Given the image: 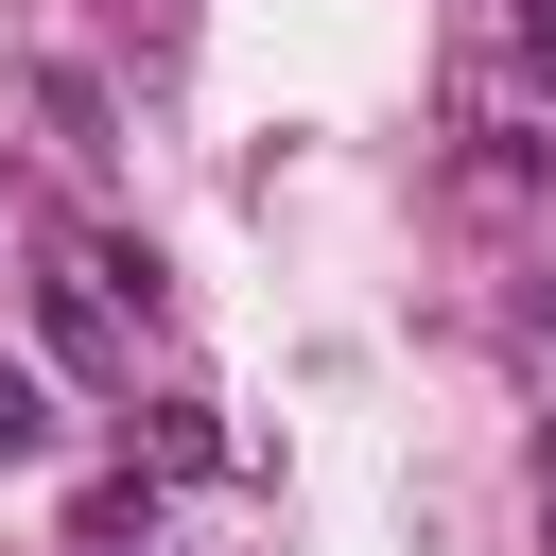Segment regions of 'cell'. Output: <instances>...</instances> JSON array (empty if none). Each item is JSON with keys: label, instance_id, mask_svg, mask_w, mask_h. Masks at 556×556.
Masks as SVG:
<instances>
[{"label": "cell", "instance_id": "1", "mask_svg": "<svg viewBox=\"0 0 556 556\" xmlns=\"http://www.w3.org/2000/svg\"><path fill=\"white\" fill-rule=\"evenodd\" d=\"M70 556H156V486H139V469L87 486V504H70Z\"/></svg>", "mask_w": 556, "mask_h": 556}, {"label": "cell", "instance_id": "2", "mask_svg": "<svg viewBox=\"0 0 556 556\" xmlns=\"http://www.w3.org/2000/svg\"><path fill=\"white\" fill-rule=\"evenodd\" d=\"M0 452H52V382H35V348H0Z\"/></svg>", "mask_w": 556, "mask_h": 556}, {"label": "cell", "instance_id": "3", "mask_svg": "<svg viewBox=\"0 0 556 556\" xmlns=\"http://www.w3.org/2000/svg\"><path fill=\"white\" fill-rule=\"evenodd\" d=\"M35 104H52V139H70V156H104V87H87V70H35Z\"/></svg>", "mask_w": 556, "mask_h": 556}, {"label": "cell", "instance_id": "4", "mask_svg": "<svg viewBox=\"0 0 556 556\" xmlns=\"http://www.w3.org/2000/svg\"><path fill=\"white\" fill-rule=\"evenodd\" d=\"M521 313H539V348H556V278H539V295H521Z\"/></svg>", "mask_w": 556, "mask_h": 556}]
</instances>
